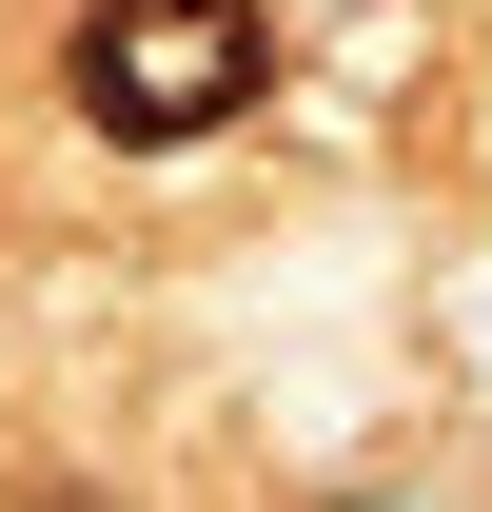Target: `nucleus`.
<instances>
[{
  "label": "nucleus",
  "instance_id": "obj_2",
  "mask_svg": "<svg viewBox=\"0 0 492 512\" xmlns=\"http://www.w3.org/2000/svg\"><path fill=\"white\" fill-rule=\"evenodd\" d=\"M335 512H433V493H335Z\"/></svg>",
  "mask_w": 492,
  "mask_h": 512
},
{
  "label": "nucleus",
  "instance_id": "obj_1",
  "mask_svg": "<svg viewBox=\"0 0 492 512\" xmlns=\"http://www.w3.org/2000/svg\"><path fill=\"white\" fill-rule=\"evenodd\" d=\"M79 119L119 158H178V138L256 119L276 99V0H79Z\"/></svg>",
  "mask_w": 492,
  "mask_h": 512
}]
</instances>
